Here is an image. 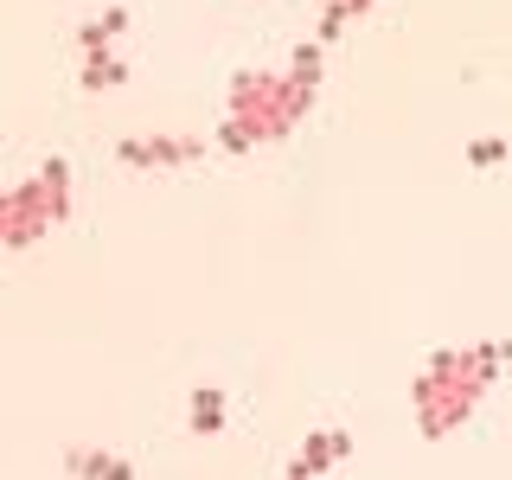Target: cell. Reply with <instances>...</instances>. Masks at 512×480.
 I'll list each match as a JSON object with an SVG mask.
<instances>
[{
    "instance_id": "6da1fadb",
    "label": "cell",
    "mask_w": 512,
    "mask_h": 480,
    "mask_svg": "<svg viewBox=\"0 0 512 480\" xmlns=\"http://www.w3.org/2000/svg\"><path fill=\"white\" fill-rule=\"evenodd\" d=\"M500 372H506V365H500V352H493V340L429 352V365H423V372H416V384H410L416 429H423L429 442L455 436V429L480 410V397L500 384Z\"/></svg>"
},
{
    "instance_id": "7a4b0ae2",
    "label": "cell",
    "mask_w": 512,
    "mask_h": 480,
    "mask_svg": "<svg viewBox=\"0 0 512 480\" xmlns=\"http://www.w3.org/2000/svg\"><path fill=\"white\" fill-rule=\"evenodd\" d=\"M314 90H301L288 71H237L231 77V116L218 128L224 154H250L269 148V141L295 135V122H308Z\"/></svg>"
},
{
    "instance_id": "3957f363",
    "label": "cell",
    "mask_w": 512,
    "mask_h": 480,
    "mask_svg": "<svg viewBox=\"0 0 512 480\" xmlns=\"http://www.w3.org/2000/svg\"><path fill=\"white\" fill-rule=\"evenodd\" d=\"M64 218H71V160L52 154V160H39L20 186H7V199H0V244L32 250L45 231H58Z\"/></svg>"
},
{
    "instance_id": "277c9868",
    "label": "cell",
    "mask_w": 512,
    "mask_h": 480,
    "mask_svg": "<svg viewBox=\"0 0 512 480\" xmlns=\"http://www.w3.org/2000/svg\"><path fill=\"white\" fill-rule=\"evenodd\" d=\"M128 167L141 173H167V167H192V160H205V141L199 135H128L116 148Z\"/></svg>"
},
{
    "instance_id": "5b68a950",
    "label": "cell",
    "mask_w": 512,
    "mask_h": 480,
    "mask_svg": "<svg viewBox=\"0 0 512 480\" xmlns=\"http://www.w3.org/2000/svg\"><path fill=\"white\" fill-rule=\"evenodd\" d=\"M352 455V436L346 429H308V442L295 448V461H288V474H301V480H320L333 468V461H346Z\"/></svg>"
},
{
    "instance_id": "8992f818",
    "label": "cell",
    "mask_w": 512,
    "mask_h": 480,
    "mask_svg": "<svg viewBox=\"0 0 512 480\" xmlns=\"http://www.w3.org/2000/svg\"><path fill=\"white\" fill-rule=\"evenodd\" d=\"M64 474L71 480H135V461L109 455V448H71V455H64Z\"/></svg>"
},
{
    "instance_id": "52a82bcc",
    "label": "cell",
    "mask_w": 512,
    "mask_h": 480,
    "mask_svg": "<svg viewBox=\"0 0 512 480\" xmlns=\"http://www.w3.org/2000/svg\"><path fill=\"white\" fill-rule=\"evenodd\" d=\"M122 32H128V13H122V7H109V13H96V20L77 32V52H84V58H90V52H116Z\"/></svg>"
},
{
    "instance_id": "ba28073f",
    "label": "cell",
    "mask_w": 512,
    "mask_h": 480,
    "mask_svg": "<svg viewBox=\"0 0 512 480\" xmlns=\"http://www.w3.org/2000/svg\"><path fill=\"white\" fill-rule=\"evenodd\" d=\"M372 7H384V0H327V7H320V32H314V39H320V45H333L352 20H365Z\"/></svg>"
},
{
    "instance_id": "9c48e42d",
    "label": "cell",
    "mask_w": 512,
    "mask_h": 480,
    "mask_svg": "<svg viewBox=\"0 0 512 480\" xmlns=\"http://www.w3.org/2000/svg\"><path fill=\"white\" fill-rule=\"evenodd\" d=\"M224 410H231V404H224V391H218V384L192 391V429H199V436H218V429H224Z\"/></svg>"
},
{
    "instance_id": "30bf717a",
    "label": "cell",
    "mask_w": 512,
    "mask_h": 480,
    "mask_svg": "<svg viewBox=\"0 0 512 480\" xmlns=\"http://www.w3.org/2000/svg\"><path fill=\"white\" fill-rule=\"evenodd\" d=\"M122 77H128V64L116 52H90L84 58V90H116Z\"/></svg>"
},
{
    "instance_id": "8fae6325",
    "label": "cell",
    "mask_w": 512,
    "mask_h": 480,
    "mask_svg": "<svg viewBox=\"0 0 512 480\" xmlns=\"http://www.w3.org/2000/svg\"><path fill=\"white\" fill-rule=\"evenodd\" d=\"M468 160H474V167H500V160H506V141H474V148H468Z\"/></svg>"
},
{
    "instance_id": "7c38bea8",
    "label": "cell",
    "mask_w": 512,
    "mask_h": 480,
    "mask_svg": "<svg viewBox=\"0 0 512 480\" xmlns=\"http://www.w3.org/2000/svg\"><path fill=\"white\" fill-rule=\"evenodd\" d=\"M493 352H500V365H512V340H493Z\"/></svg>"
},
{
    "instance_id": "4fadbf2b",
    "label": "cell",
    "mask_w": 512,
    "mask_h": 480,
    "mask_svg": "<svg viewBox=\"0 0 512 480\" xmlns=\"http://www.w3.org/2000/svg\"><path fill=\"white\" fill-rule=\"evenodd\" d=\"M288 480H301V474H288Z\"/></svg>"
}]
</instances>
